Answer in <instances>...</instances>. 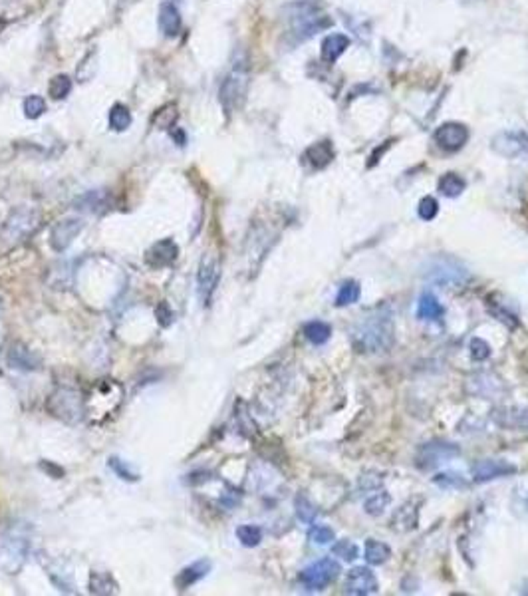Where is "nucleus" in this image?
I'll list each match as a JSON object with an SVG mask.
<instances>
[{"label": "nucleus", "mask_w": 528, "mask_h": 596, "mask_svg": "<svg viewBox=\"0 0 528 596\" xmlns=\"http://www.w3.org/2000/svg\"><path fill=\"white\" fill-rule=\"evenodd\" d=\"M117 584L108 573H92L90 577V593L92 595H113Z\"/></svg>", "instance_id": "nucleus-27"}, {"label": "nucleus", "mask_w": 528, "mask_h": 596, "mask_svg": "<svg viewBox=\"0 0 528 596\" xmlns=\"http://www.w3.org/2000/svg\"><path fill=\"white\" fill-rule=\"evenodd\" d=\"M392 503V495L389 493H385V491H381V493H376V495H372L368 501H365V513L368 515H372V517H377V515H381L383 511H385V507Z\"/></svg>", "instance_id": "nucleus-32"}, {"label": "nucleus", "mask_w": 528, "mask_h": 596, "mask_svg": "<svg viewBox=\"0 0 528 596\" xmlns=\"http://www.w3.org/2000/svg\"><path fill=\"white\" fill-rule=\"evenodd\" d=\"M445 314L443 304L439 302V298L431 295V293H423L419 302H417V318L421 320H437Z\"/></svg>", "instance_id": "nucleus-20"}, {"label": "nucleus", "mask_w": 528, "mask_h": 596, "mask_svg": "<svg viewBox=\"0 0 528 596\" xmlns=\"http://www.w3.org/2000/svg\"><path fill=\"white\" fill-rule=\"evenodd\" d=\"M433 139L437 148H441L443 151H459L469 139V130L463 124L449 122L435 130Z\"/></svg>", "instance_id": "nucleus-10"}, {"label": "nucleus", "mask_w": 528, "mask_h": 596, "mask_svg": "<svg viewBox=\"0 0 528 596\" xmlns=\"http://www.w3.org/2000/svg\"><path fill=\"white\" fill-rule=\"evenodd\" d=\"M237 539L241 540V545H245L248 549L261 545L263 540V529L256 527V525H241L237 529Z\"/></svg>", "instance_id": "nucleus-28"}, {"label": "nucleus", "mask_w": 528, "mask_h": 596, "mask_svg": "<svg viewBox=\"0 0 528 596\" xmlns=\"http://www.w3.org/2000/svg\"><path fill=\"white\" fill-rule=\"evenodd\" d=\"M106 191H101V189H97V191H90V193H86L84 197H80L77 201H75V207H80V209H86V211H99L101 207L106 205Z\"/></svg>", "instance_id": "nucleus-29"}, {"label": "nucleus", "mask_w": 528, "mask_h": 596, "mask_svg": "<svg viewBox=\"0 0 528 596\" xmlns=\"http://www.w3.org/2000/svg\"><path fill=\"white\" fill-rule=\"evenodd\" d=\"M492 151L507 159H528V135L518 131H501L492 137Z\"/></svg>", "instance_id": "nucleus-8"}, {"label": "nucleus", "mask_w": 528, "mask_h": 596, "mask_svg": "<svg viewBox=\"0 0 528 596\" xmlns=\"http://www.w3.org/2000/svg\"><path fill=\"white\" fill-rule=\"evenodd\" d=\"M155 317H157V322H159L163 328H167V326L173 324V310H171L169 304H167L165 300L159 302V306L155 308Z\"/></svg>", "instance_id": "nucleus-42"}, {"label": "nucleus", "mask_w": 528, "mask_h": 596, "mask_svg": "<svg viewBox=\"0 0 528 596\" xmlns=\"http://www.w3.org/2000/svg\"><path fill=\"white\" fill-rule=\"evenodd\" d=\"M42 467H48V469H50V471H54V467L50 466V463H46V466H44V463H42ZM62 475H64V471H58V473H54V477H62Z\"/></svg>", "instance_id": "nucleus-45"}, {"label": "nucleus", "mask_w": 528, "mask_h": 596, "mask_svg": "<svg viewBox=\"0 0 528 596\" xmlns=\"http://www.w3.org/2000/svg\"><path fill=\"white\" fill-rule=\"evenodd\" d=\"M304 336H306L312 344L320 346V344H326V342L330 340L332 328H330V324H326V322H322V320H312V322H308V324L304 326Z\"/></svg>", "instance_id": "nucleus-22"}, {"label": "nucleus", "mask_w": 528, "mask_h": 596, "mask_svg": "<svg viewBox=\"0 0 528 596\" xmlns=\"http://www.w3.org/2000/svg\"><path fill=\"white\" fill-rule=\"evenodd\" d=\"M377 588H379V586H377L376 575H374L370 569H365V566L352 569V571L346 575V580H344V593H346V595H376Z\"/></svg>", "instance_id": "nucleus-9"}, {"label": "nucleus", "mask_w": 528, "mask_h": 596, "mask_svg": "<svg viewBox=\"0 0 528 596\" xmlns=\"http://www.w3.org/2000/svg\"><path fill=\"white\" fill-rule=\"evenodd\" d=\"M417 213H419V217H421L423 221H431V219H435L437 213H439V203H437V199H433V197H423V199L419 201V205H417Z\"/></svg>", "instance_id": "nucleus-39"}, {"label": "nucleus", "mask_w": 528, "mask_h": 596, "mask_svg": "<svg viewBox=\"0 0 528 596\" xmlns=\"http://www.w3.org/2000/svg\"><path fill=\"white\" fill-rule=\"evenodd\" d=\"M339 573H341V566L338 560L326 557V559L316 560L308 569H304L300 573V582L308 591H324L328 584H332L339 577Z\"/></svg>", "instance_id": "nucleus-6"}, {"label": "nucleus", "mask_w": 528, "mask_h": 596, "mask_svg": "<svg viewBox=\"0 0 528 596\" xmlns=\"http://www.w3.org/2000/svg\"><path fill=\"white\" fill-rule=\"evenodd\" d=\"M352 342L359 352L368 354L387 352L396 342V324L392 310L387 306H379L370 314H365L354 326Z\"/></svg>", "instance_id": "nucleus-1"}, {"label": "nucleus", "mask_w": 528, "mask_h": 596, "mask_svg": "<svg viewBox=\"0 0 528 596\" xmlns=\"http://www.w3.org/2000/svg\"><path fill=\"white\" fill-rule=\"evenodd\" d=\"M8 362H10L12 368L26 370V372L40 368V358L34 352H30L26 346H22V344H12V348L8 352Z\"/></svg>", "instance_id": "nucleus-17"}, {"label": "nucleus", "mask_w": 528, "mask_h": 596, "mask_svg": "<svg viewBox=\"0 0 528 596\" xmlns=\"http://www.w3.org/2000/svg\"><path fill=\"white\" fill-rule=\"evenodd\" d=\"M221 280V264L219 259L215 255H205L201 259L199 264V273H197V295L199 300L203 302V306L211 302V298L217 290V284Z\"/></svg>", "instance_id": "nucleus-7"}, {"label": "nucleus", "mask_w": 528, "mask_h": 596, "mask_svg": "<svg viewBox=\"0 0 528 596\" xmlns=\"http://www.w3.org/2000/svg\"><path fill=\"white\" fill-rule=\"evenodd\" d=\"M108 124L113 131H125L132 126V113L125 106L115 104L110 113H108Z\"/></svg>", "instance_id": "nucleus-25"}, {"label": "nucleus", "mask_w": 528, "mask_h": 596, "mask_svg": "<svg viewBox=\"0 0 528 596\" xmlns=\"http://www.w3.org/2000/svg\"><path fill=\"white\" fill-rule=\"evenodd\" d=\"M363 555H365V560L370 564L379 566V564H383L385 560L392 557V549L385 542H381V540L370 539L365 542V553Z\"/></svg>", "instance_id": "nucleus-21"}, {"label": "nucleus", "mask_w": 528, "mask_h": 596, "mask_svg": "<svg viewBox=\"0 0 528 596\" xmlns=\"http://www.w3.org/2000/svg\"><path fill=\"white\" fill-rule=\"evenodd\" d=\"M308 539L316 545H330L332 540H336V533L332 527L328 525H314L310 531H308Z\"/></svg>", "instance_id": "nucleus-36"}, {"label": "nucleus", "mask_w": 528, "mask_h": 596, "mask_svg": "<svg viewBox=\"0 0 528 596\" xmlns=\"http://www.w3.org/2000/svg\"><path fill=\"white\" fill-rule=\"evenodd\" d=\"M248 90V66L246 60L235 62L232 70L225 76L221 88H219V102L226 113L237 112L246 98Z\"/></svg>", "instance_id": "nucleus-3"}, {"label": "nucleus", "mask_w": 528, "mask_h": 596, "mask_svg": "<svg viewBox=\"0 0 528 596\" xmlns=\"http://www.w3.org/2000/svg\"><path fill=\"white\" fill-rule=\"evenodd\" d=\"M46 112V100L38 93H32L24 100V115L30 119H38L42 113Z\"/></svg>", "instance_id": "nucleus-35"}, {"label": "nucleus", "mask_w": 528, "mask_h": 596, "mask_svg": "<svg viewBox=\"0 0 528 596\" xmlns=\"http://www.w3.org/2000/svg\"><path fill=\"white\" fill-rule=\"evenodd\" d=\"M394 529L396 531H411L417 525V509H413L411 505H403L394 517Z\"/></svg>", "instance_id": "nucleus-26"}, {"label": "nucleus", "mask_w": 528, "mask_h": 596, "mask_svg": "<svg viewBox=\"0 0 528 596\" xmlns=\"http://www.w3.org/2000/svg\"><path fill=\"white\" fill-rule=\"evenodd\" d=\"M492 420L505 429H528V410L525 408H499L492 411Z\"/></svg>", "instance_id": "nucleus-16"}, {"label": "nucleus", "mask_w": 528, "mask_h": 596, "mask_svg": "<svg viewBox=\"0 0 528 596\" xmlns=\"http://www.w3.org/2000/svg\"><path fill=\"white\" fill-rule=\"evenodd\" d=\"M6 90H8V84H6V80H4V78L0 76V93H4V92H6Z\"/></svg>", "instance_id": "nucleus-44"}, {"label": "nucleus", "mask_w": 528, "mask_h": 596, "mask_svg": "<svg viewBox=\"0 0 528 596\" xmlns=\"http://www.w3.org/2000/svg\"><path fill=\"white\" fill-rule=\"evenodd\" d=\"M433 483L439 485L441 489H463V487H467L465 479H463L459 473H455V471H449V473H439V475H435Z\"/></svg>", "instance_id": "nucleus-38"}, {"label": "nucleus", "mask_w": 528, "mask_h": 596, "mask_svg": "<svg viewBox=\"0 0 528 596\" xmlns=\"http://www.w3.org/2000/svg\"><path fill=\"white\" fill-rule=\"evenodd\" d=\"M348 46H350V40H348V36H344V34H330V36H326L324 42H322V60H324L326 64H334V62L346 52Z\"/></svg>", "instance_id": "nucleus-18"}, {"label": "nucleus", "mask_w": 528, "mask_h": 596, "mask_svg": "<svg viewBox=\"0 0 528 596\" xmlns=\"http://www.w3.org/2000/svg\"><path fill=\"white\" fill-rule=\"evenodd\" d=\"M359 295H361V288H359L358 280H346V282L339 286L334 304H336V306H350V304H354V302H358Z\"/></svg>", "instance_id": "nucleus-24"}, {"label": "nucleus", "mask_w": 528, "mask_h": 596, "mask_svg": "<svg viewBox=\"0 0 528 596\" xmlns=\"http://www.w3.org/2000/svg\"><path fill=\"white\" fill-rule=\"evenodd\" d=\"M379 485H381V477H377V479H370V475L359 477V487L361 489H376Z\"/></svg>", "instance_id": "nucleus-43"}, {"label": "nucleus", "mask_w": 528, "mask_h": 596, "mask_svg": "<svg viewBox=\"0 0 528 596\" xmlns=\"http://www.w3.org/2000/svg\"><path fill=\"white\" fill-rule=\"evenodd\" d=\"M332 553H334L336 557H339L341 560H346V562H352V560H356L359 557L358 545L348 539L338 540V542L332 547Z\"/></svg>", "instance_id": "nucleus-33"}, {"label": "nucleus", "mask_w": 528, "mask_h": 596, "mask_svg": "<svg viewBox=\"0 0 528 596\" xmlns=\"http://www.w3.org/2000/svg\"><path fill=\"white\" fill-rule=\"evenodd\" d=\"M179 257V247L173 239H161L155 244H151V249L145 253V264L149 268H165V266H171L173 262L177 261Z\"/></svg>", "instance_id": "nucleus-13"}, {"label": "nucleus", "mask_w": 528, "mask_h": 596, "mask_svg": "<svg viewBox=\"0 0 528 596\" xmlns=\"http://www.w3.org/2000/svg\"><path fill=\"white\" fill-rule=\"evenodd\" d=\"M489 312H490V314H492V317L499 318L501 322H505V324L509 326L510 330L518 326V318H516V314H512L510 310H507L505 306H501L499 302H496V306H494V308H492V306H489Z\"/></svg>", "instance_id": "nucleus-41"}, {"label": "nucleus", "mask_w": 528, "mask_h": 596, "mask_svg": "<svg viewBox=\"0 0 528 596\" xmlns=\"http://www.w3.org/2000/svg\"><path fill=\"white\" fill-rule=\"evenodd\" d=\"M514 473H516V467L505 459H483V461L475 463L471 471L475 483H487V481L509 477Z\"/></svg>", "instance_id": "nucleus-12"}, {"label": "nucleus", "mask_w": 528, "mask_h": 596, "mask_svg": "<svg viewBox=\"0 0 528 596\" xmlns=\"http://www.w3.org/2000/svg\"><path fill=\"white\" fill-rule=\"evenodd\" d=\"M82 229H84V221H82L80 217H66V219L58 221V223L52 227V231H50V244H52V249L58 251V253L66 251V249L74 242L75 237L82 233Z\"/></svg>", "instance_id": "nucleus-11"}, {"label": "nucleus", "mask_w": 528, "mask_h": 596, "mask_svg": "<svg viewBox=\"0 0 528 596\" xmlns=\"http://www.w3.org/2000/svg\"><path fill=\"white\" fill-rule=\"evenodd\" d=\"M157 24H159V30L167 38L177 36V34L181 32V26H183L179 8H177L173 2H163V4L159 6Z\"/></svg>", "instance_id": "nucleus-15"}, {"label": "nucleus", "mask_w": 528, "mask_h": 596, "mask_svg": "<svg viewBox=\"0 0 528 596\" xmlns=\"http://www.w3.org/2000/svg\"><path fill=\"white\" fill-rule=\"evenodd\" d=\"M108 467L112 469L119 479H123V481H132L133 483V481L139 479V475H137L123 459H119V457H110V459H108Z\"/></svg>", "instance_id": "nucleus-34"}, {"label": "nucleus", "mask_w": 528, "mask_h": 596, "mask_svg": "<svg viewBox=\"0 0 528 596\" xmlns=\"http://www.w3.org/2000/svg\"><path fill=\"white\" fill-rule=\"evenodd\" d=\"M487 378H489V374H483V376H477V380H479V382L471 380V382H475V384H479V390H472L471 393H475V396H481V398H485V400H490V396L499 393L496 386H501V382H499V380H494L492 376H490V382H487Z\"/></svg>", "instance_id": "nucleus-37"}, {"label": "nucleus", "mask_w": 528, "mask_h": 596, "mask_svg": "<svg viewBox=\"0 0 528 596\" xmlns=\"http://www.w3.org/2000/svg\"><path fill=\"white\" fill-rule=\"evenodd\" d=\"M469 271L453 257H435L425 266V279L439 286H463L469 280Z\"/></svg>", "instance_id": "nucleus-4"}, {"label": "nucleus", "mask_w": 528, "mask_h": 596, "mask_svg": "<svg viewBox=\"0 0 528 596\" xmlns=\"http://www.w3.org/2000/svg\"><path fill=\"white\" fill-rule=\"evenodd\" d=\"M286 12H288L286 19L290 22V34L296 38V42L314 36L316 32L330 26V19L318 8V4L310 0H302L286 6Z\"/></svg>", "instance_id": "nucleus-2"}, {"label": "nucleus", "mask_w": 528, "mask_h": 596, "mask_svg": "<svg viewBox=\"0 0 528 596\" xmlns=\"http://www.w3.org/2000/svg\"><path fill=\"white\" fill-rule=\"evenodd\" d=\"M211 569H213V562L208 559L195 560V562H191L189 566H185V569L175 577V586H177L179 591H187L193 584H197L201 578L207 577L208 573H211Z\"/></svg>", "instance_id": "nucleus-14"}, {"label": "nucleus", "mask_w": 528, "mask_h": 596, "mask_svg": "<svg viewBox=\"0 0 528 596\" xmlns=\"http://www.w3.org/2000/svg\"><path fill=\"white\" fill-rule=\"evenodd\" d=\"M459 455H461L459 446H455L451 442H443V439H433V442H427L417 449L415 466L419 469H435V467L447 463Z\"/></svg>", "instance_id": "nucleus-5"}, {"label": "nucleus", "mask_w": 528, "mask_h": 596, "mask_svg": "<svg viewBox=\"0 0 528 596\" xmlns=\"http://www.w3.org/2000/svg\"><path fill=\"white\" fill-rule=\"evenodd\" d=\"M465 187H467V183H465V179L461 177V175H457V173H447V175H443L441 179H439V193L441 195H445V197H459L463 191H465Z\"/></svg>", "instance_id": "nucleus-23"}, {"label": "nucleus", "mask_w": 528, "mask_h": 596, "mask_svg": "<svg viewBox=\"0 0 528 596\" xmlns=\"http://www.w3.org/2000/svg\"><path fill=\"white\" fill-rule=\"evenodd\" d=\"M469 350H471V358L477 360V362H483L490 356L489 342L483 340V338H472L471 344H469Z\"/></svg>", "instance_id": "nucleus-40"}, {"label": "nucleus", "mask_w": 528, "mask_h": 596, "mask_svg": "<svg viewBox=\"0 0 528 596\" xmlns=\"http://www.w3.org/2000/svg\"><path fill=\"white\" fill-rule=\"evenodd\" d=\"M70 92H72V80L66 74H58L50 80L48 93H50L54 100H64L66 95H70Z\"/></svg>", "instance_id": "nucleus-31"}, {"label": "nucleus", "mask_w": 528, "mask_h": 596, "mask_svg": "<svg viewBox=\"0 0 528 596\" xmlns=\"http://www.w3.org/2000/svg\"><path fill=\"white\" fill-rule=\"evenodd\" d=\"M304 159H306L312 168H326V165L334 159V148H332V144H330L328 139H326V141H318V144H312L310 148L306 149Z\"/></svg>", "instance_id": "nucleus-19"}, {"label": "nucleus", "mask_w": 528, "mask_h": 596, "mask_svg": "<svg viewBox=\"0 0 528 596\" xmlns=\"http://www.w3.org/2000/svg\"><path fill=\"white\" fill-rule=\"evenodd\" d=\"M294 509H296V515H298V519L302 523H314L316 515H318V509L302 493L296 495V499H294Z\"/></svg>", "instance_id": "nucleus-30"}]
</instances>
